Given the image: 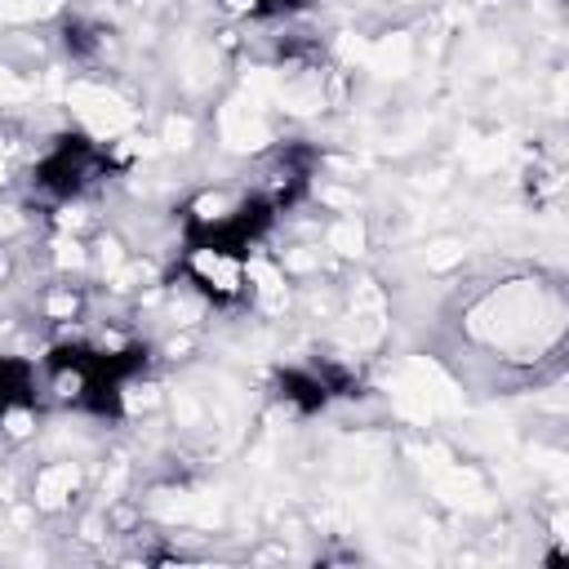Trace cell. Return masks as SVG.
Masks as SVG:
<instances>
[{
    "mask_svg": "<svg viewBox=\"0 0 569 569\" xmlns=\"http://www.w3.org/2000/svg\"><path fill=\"white\" fill-rule=\"evenodd\" d=\"M22 405H31V369L0 356V413H13Z\"/></svg>",
    "mask_w": 569,
    "mask_h": 569,
    "instance_id": "obj_1",
    "label": "cell"
}]
</instances>
